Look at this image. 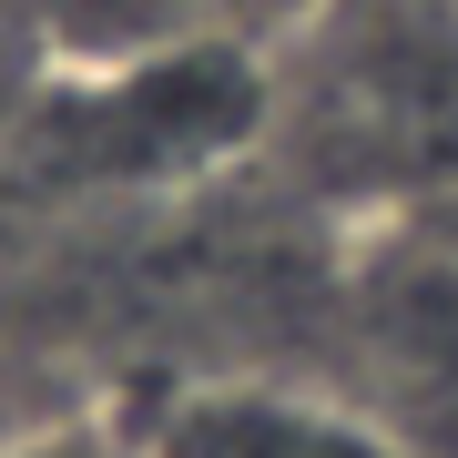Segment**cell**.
<instances>
[{"label":"cell","instance_id":"277c9868","mask_svg":"<svg viewBox=\"0 0 458 458\" xmlns=\"http://www.w3.org/2000/svg\"><path fill=\"white\" fill-rule=\"evenodd\" d=\"M336 0H174V31H214V41H255L285 51L306 21H327Z\"/></svg>","mask_w":458,"mask_h":458},{"label":"cell","instance_id":"7a4b0ae2","mask_svg":"<svg viewBox=\"0 0 458 458\" xmlns=\"http://www.w3.org/2000/svg\"><path fill=\"white\" fill-rule=\"evenodd\" d=\"M316 82L276 72V123L306 113L316 153L377 194H458V11L448 0H336L285 41Z\"/></svg>","mask_w":458,"mask_h":458},{"label":"cell","instance_id":"8992f818","mask_svg":"<svg viewBox=\"0 0 458 458\" xmlns=\"http://www.w3.org/2000/svg\"><path fill=\"white\" fill-rule=\"evenodd\" d=\"M448 11H458V0H448Z\"/></svg>","mask_w":458,"mask_h":458},{"label":"cell","instance_id":"3957f363","mask_svg":"<svg viewBox=\"0 0 458 458\" xmlns=\"http://www.w3.org/2000/svg\"><path fill=\"white\" fill-rule=\"evenodd\" d=\"M132 428L153 438V458H418L397 418L327 387H285V377H204Z\"/></svg>","mask_w":458,"mask_h":458},{"label":"cell","instance_id":"6da1fadb","mask_svg":"<svg viewBox=\"0 0 458 458\" xmlns=\"http://www.w3.org/2000/svg\"><path fill=\"white\" fill-rule=\"evenodd\" d=\"M276 132V62L255 41H113L51 62L11 113L21 174L51 194H174Z\"/></svg>","mask_w":458,"mask_h":458},{"label":"cell","instance_id":"5b68a950","mask_svg":"<svg viewBox=\"0 0 458 458\" xmlns=\"http://www.w3.org/2000/svg\"><path fill=\"white\" fill-rule=\"evenodd\" d=\"M0 458H153V438L123 418H41V428H11Z\"/></svg>","mask_w":458,"mask_h":458}]
</instances>
